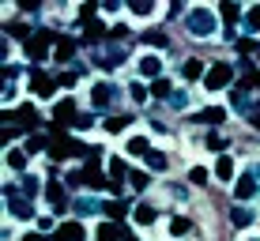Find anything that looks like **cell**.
<instances>
[{
	"instance_id": "cell-1",
	"label": "cell",
	"mask_w": 260,
	"mask_h": 241,
	"mask_svg": "<svg viewBox=\"0 0 260 241\" xmlns=\"http://www.w3.org/2000/svg\"><path fill=\"white\" fill-rule=\"evenodd\" d=\"M185 26H189L192 38H211L219 23H215V12H208V8H192V12L185 15Z\"/></svg>"
},
{
	"instance_id": "cell-2",
	"label": "cell",
	"mask_w": 260,
	"mask_h": 241,
	"mask_svg": "<svg viewBox=\"0 0 260 241\" xmlns=\"http://www.w3.org/2000/svg\"><path fill=\"white\" fill-rule=\"evenodd\" d=\"M49 155L53 158H68V155H83V147L72 144V140L64 136V128L60 124H53V136H49Z\"/></svg>"
},
{
	"instance_id": "cell-3",
	"label": "cell",
	"mask_w": 260,
	"mask_h": 241,
	"mask_svg": "<svg viewBox=\"0 0 260 241\" xmlns=\"http://www.w3.org/2000/svg\"><path fill=\"white\" fill-rule=\"evenodd\" d=\"M53 42H60V38H57V34H49V30H34V34H30V42H26V57H30V60H38V57H46V53H49V46H53Z\"/></svg>"
},
{
	"instance_id": "cell-4",
	"label": "cell",
	"mask_w": 260,
	"mask_h": 241,
	"mask_svg": "<svg viewBox=\"0 0 260 241\" xmlns=\"http://www.w3.org/2000/svg\"><path fill=\"white\" fill-rule=\"evenodd\" d=\"M204 83H208V91H222L226 83H234V64H211Z\"/></svg>"
},
{
	"instance_id": "cell-5",
	"label": "cell",
	"mask_w": 260,
	"mask_h": 241,
	"mask_svg": "<svg viewBox=\"0 0 260 241\" xmlns=\"http://www.w3.org/2000/svg\"><path fill=\"white\" fill-rule=\"evenodd\" d=\"M83 185H87V189H102V185H110V181L102 177V162H98V155L87 158V166H83Z\"/></svg>"
},
{
	"instance_id": "cell-6",
	"label": "cell",
	"mask_w": 260,
	"mask_h": 241,
	"mask_svg": "<svg viewBox=\"0 0 260 241\" xmlns=\"http://www.w3.org/2000/svg\"><path fill=\"white\" fill-rule=\"evenodd\" d=\"M113 98H117V91H113L110 83H94V91H91L94 110H110V106H113Z\"/></svg>"
},
{
	"instance_id": "cell-7",
	"label": "cell",
	"mask_w": 260,
	"mask_h": 241,
	"mask_svg": "<svg viewBox=\"0 0 260 241\" xmlns=\"http://www.w3.org/2000/svg\"><path fill=\"white\" fill-rule=\"evenodd\" d=\"M79 113H76V102H72V98H60L57 106H53V124H60V128H64V121H76Z\"/></svg>"
},
{
	"instance_id": "cell-8",
	"label": "cell",
	"mask_w": 260,
	"mask_h": 241,
	"mask_svg": "<svg viewBox=\"0 0 260 241\" xmlns=\"http://www.w3.org/2000/svg\"><path fill=\"white\" fill-rule=\"evenodd\" d=\"M53 237L57 241H87V230H83V222H64V226H57Z\"/></svg>"
},
{
	"instance_id": "cell-9",
	"label": "cell",
	"mask_w": 260,
	"mask_h": 241,
	"mask_svg": "<svg viewBox=\"0 0 260 241\" xmlns=\"http://www.w3.org/2000/svg\"><path fill=\"white\" fill-rule=\"evenodd\" d=\"M8 215H12V219H30L34 208H30L26 196H8Z\"/></svg>"
},
{
	"instance_id": "cell-10",
	"label": "cell",
	"mask_w": 260,
	"mask_h": 241,
	"mask_svg": "<svg viewBox=\"0 0 260 241\" xmlns=\"http://www.w3.org/2000/svg\"><path fill=\"white\" fill-rule=\"evenodd\" d=\"M121 60H124L121 46H102V49H98V64H102V68H117Z\"/></svg>"
},
{
	"instance_id": "cell-11",
	"label": "cell",
	"mask_w": 260,
	"mask_h": 241,
	"mask_svg": "<svg viewBox=\"0 0 260 241\" xmlns=\"http://www.w3.org/2000/svg\"><path fill=\"white\" fill-rule=\"evenodd\" d=\"M192 121L196 124H222V121H226V110H222V106H208V110H200Z\"/></svg>"
},
{
	"instance_id": "cell-12",
	"label": "cell",
	"mask_w": 260,
	"mask_h": 241,
	"mask_svg": "<svg viewBox=\"0 0 260 241\" xmlns=\"http://www.w3.org/2000/svg\"><path fill=\"white\" fill-rule=\"evenodd\" d=\"M12 121H19V128H23V132H30L34 124H38V113H34V106H19Z\"/></svg>"
},
{
	"instance_id": "cell-13",
	"label": "cell",
	"mask_w": 260,
	"mask_h": 241,
	"mask_svg": "<svg viewBox=\"0 0 260 241\" xmlns=\"http://www.w3.org/2000/svg\"><path fill=\"white\" fill-rule=\"evenodd\" d=\"M181 76L185 79H189V83H192V79H208V68H204V60H185V64H181Z\"/></svg>"
},
{
	"instance_id": "cell-14",
	"label": "cell",
	"mask_w": 260,
	"mask_h": 241,
	"mask_svg": "<svg viewBox=\"0 0 260 241\" xmlns=\"http://www.w3.org/2000/svg\"><path fill=\"white\" fill-rule=\"evenodd\" d=\"M121 237H124L121 222H102V226H98V241H121Z\"/></svg>"
},
{
	"instance_id": "cell-15",
	"label": "cell",
	"mask_w": 260,
	"mask_h": 241,
	"mask_svg": "<svg viewBox=\"0 0 260 241\" xmlns=\"http://www.w3.org/2000/svg\"><path fill=\"white\" fill-rule=\"evenodd\" d=\"M256 189H260V185H256V177H253V174H245V177L238 181L234 196H238V200H249V196H256Z\"/></svg>"
},
{
	"instance_id": "cell-16",
	"label": "cell",
	"mask_w": 260,
	"mask_h": 241,
	"mask_svg": "<svg viewBox=\"0 0 260 241\" xmlns=\"http://www.w3.org/2000/svg\"><path fill=\"white\" fill-rule=\"evenodd\" d=\"M30 87H34V94H42V98H49V94H53V87H57V83H53V79H49V76H42V72H34V76H30Z\"/></svg>"
},
{
	"instance_id": "cell-17",
	"label": "cell",
	"mask_w": 260,
	"mask_h": 241,
	"mask_svg": "<svg viewBox=\"0 0 260 241\" xmlns=\"http://www.w3.org/2000/svg\"><path fill=\"white\" fill-rule=\"evenodd\" d=\"M215 177H219V181H230V177H234V158H230V155H219V162H215Z\"/></svg>"
},
{
	"instance_id": "cell-18",
	"label": "cell",
	"mask_w": 260,
	"mask_h": 241,
	"mask_svg": "<svg viewBox=\"0 0 260 241\" xmlns=\"http://www.w3.org/2000/svg\"><path fill=\"white\" fill-rule=\"evenodd\" d=\"M151 94H155V98H166V102H170V98H174V87H170V79L158 76L155 83H151Z\"/></svg>"
},
{
	"instance_id": "cell-19",
	"label": "cell",
	"mask_w": 260,
	"mask_h": 241,
	"mask_svg": "<svg viewBox=\"0 0 260 241\" xmlns=\"http://www.w3.org/2000/svg\"><path fill=\"white\" fill-rule=\"evenodd\" d=\"M72 57H76V42H72V38H60V42H57V60L64 64V60H72Z\"/></svg>"
},
{
	"instance_id": "cell-20",
	"label": "cell",
	"mask_w": 260,
	"mask_h": 241,
	"mask_svg": "<svg viewBox=\"0 0 260 241\" xmlns=\"http://www.w3.org/2000/svg\"><path fill=\"white\" fill-rule=\"evenodd\" d=\"M128 155H151V140L147 136H132L128 140Z\"/></svg>"
},
{
	"instance_id": "cell-21",
	"label": "cell",
	"mask_w": 260,
	"mask_h": 241,
	"mask_svg": "<svg viewBox=\"0 0 260 241\" xmlns=\"http://www.w3.org/2000/svg\"><path fill=\"white\" fill-rule=\"evenodd\" d=\"M102 215H110V222H121V219H124V203H121V200L102 203Z\"/></svg>"
},
{
	"instance_id": "cell-22",
	"label": "cell",
	"mask_w": 260,
	"mask_h": 241,
	"mask_svg": "<svg viewBox=\"0 0 260 241\" xmlns=\"http://www.w3.org/2000/svg\"><path fill=\"white\" fill-rule=\"evenodd\" d=\"M72 211H76V215H98L102 208H98L94 200H72Z\"/></svg>"
},
{
	"instance_id": "cell-23",
	"label": "cell",
	"mask_w": 260,
	"mask_h": 241,
	"mask_svg": "<svg viewBox=\"0 0 260 241\" xmlns=\"http://www.w3.org/2000/svg\"><path fill=\"white\" fill-rule=\"evenodd\" d=\"M46 196H49V203H53V208H57V211H64V189H60L57 181H53L49 189H46Z\"/></svg>"
},
{
	"instance_id": "cell-24",
	"label": "cell",
	"mask_w": 260,
	"mask_h": 241,
	"mask_svg": "<svg viewBox=\"0 0 260 241\" xmlns=\"http://www.w3.org/2000/svg\"><path fill=\"white\" fill-rule=\"evenodd\" d=\"M158 68H162V64H158V57H151V53L140 60V72H143V76H151V79H158Z\"/></svg>"
},
{
	"instance_id": "cell-25",
	"label": "cell",
	"mask_w": 260,
	"mask_h": 241,
	"mask_svg": "<svg viewBox=\"0 0 260 241\" xmlns=\"http://www.w3.org/2000/svg\"><path fill=\"white\" fill-rule=\"evenodd\" d=\"M230 222H234V226H249V222H253V211L249 208H234L230 211Z\"/></svg>"
},
{
	"instance_id": "cell-26",
	"label": "cell",
	"mask_w": 260,
	"mask_h": 241,
	"mask_svg": "<svg viewBox=\"0 0 260 241\" xmlns=\"http://www.w3.org/2000/svg\"><path fill=\"white\" fill-rule=\"evenodd\" d=\"M136 222H140V226H151V222H155V208L140 203V208H136Z\"/></svg>"
},
{
	"instance_id": "cell-27",
	"label": "cell",
	"mask_w": 260,
	"mask_h": 241,
	"mask_svg": "<svg viewBox=\"0 0 260 241\" xmlns=\"http://www.w3.org/2000/svg\"><path fill=\"white\" fill-rule=\"evenodd\" d=\"M189 226H192L189 219H185V215H177L174 222H170V234H174V237H181V234H189Z\"/></svg>"
},
{
	"instance_id": "cell-28",
	"label": "cell",
	"mask_w": 260,
	"mask_h": 241,
	"mask_svg": "<svg viewBox=\"0 0 260 241\" xmlns=\"http://www.w3.org/2000/svg\"><path fill=\"white\" fill-rule=\"evenodd\" d=\"M128 185H132V189H147V174H143V169H132V174H128Z\"/></svg>"
},
{
	"instance_id": "cell-29",
	"label": "cell",
	"mask_w": 260,
	"mask_h": 241,
	"mask_svg": "<svg viewBox=\"0 0 260 241\" xmlns=\"http://www.w3.org/2000/svg\"><path fill=\"white\" fill-rule=\"evenodd\" d=\"M8 166H12V169H23V166H26V151H8Z\"/></svg>"
},
{
	"instance_id": "cell-30",
	"label": "cell",
	"mask_w": 260,
	"mask_h": 241,
	"mask_svg": "<svg viewBox=\"0 0 260 241\" xmlns=\"http://www.w3.org/2000/svg\"><path fill=\"white\" fill-rule=\"evenodd\" d=\"M132 15H151V12H155V8H151V0H132Z\"/></svg>"
},
{
	"instance_id": "cell-31",
	"label": "cell",
	"mask_w": 260,
	"mask_h": 241,
	"mask_svg": "<svg viewBox=\"0 0 260 241\" xmlns=\"http://www.w3.org/2000/svg\"><path fill=\"white\" fill-rule=\"evenodd\" d=\"M245 26L249 30H260V8H249L245 12Z\"/></svg>"
},
{
	"instance_id": "cell-32",
	"label": "cell",
	"mask_w": 260,
	"mask_h": 241,
	"mask_svg": "<svg viewBox=\"0 0 260 241\" xmlns=\"http://www.w3.org/2000/svg\"><path fill=\"white\" fill-rule=\"evenodd\" d=\"M19 185H23V196H26V200H30V196L38 192V177H23Z\"/></svg>"
},
{
	"instance_id": "cell-33",
	"label": "cell",
	"mask_w": 260,
	"mask_h": 241,
	"mask_svg": "<svg viewBox=\"0 0 260 241\" xmlns=\"http://www.w3.org/2000/svg\"><path fill=\"white\" fill-rule=\"evenodd\" d=\"M222 19H226V23L241 19V8H238V4H222Z\"/></svg>"
},
{
	"instance_id": "cell-34",
	"label": "cell",
	"mask_w": 260,
	"mask_h": 241,
	"mask_svg": "<svg viewBox=\"0 0 260 241\" xmlns=\"http://www.w3.org/2000/svg\"><path fill=\"white\" fill-rule=\"evenodd\" d=\"M147 46H155V49H166L170 42H166V34H158V30H151L147 34Z\"/></svg>"
},
{
	"instance_id": "cell-35",
	"label": "cell",
	"mask_w": 260,
	"mask_h": 241,
	"mask_svg": "<svg viewBox=\"0 0 260 241\" xmlns=\"http://www.w3.org/2000/svg\"><path fill=\"white\" fill-rule=\"evenodd\" d=\"M83 30H87V38H91V42H98V38L106 34V26H102V23H87Z\"/></svg>"
},
{
	"instance_id": "cell-36",
	"label": "cell",
	"mask_w": 260,
	"mask_h": 241,
	"mask_svg": "<svg viewBox=\"0 0 260 241\" xmlns=\"http://www.w3.org/2000/svg\"><path fill=\"white\" fill-rule=\"evenodd\" d=\"M110 174H113V181H121V177L128 174V166H124L121 158H113V162H110Z\"/></svg>"
},
{
	"instance_id": "cell-37",
	"label": "cell",
	"mask_w": 260,
	"mask_h": 241,
	"mask_svg": "<svg viewBox=\"0 0 260 241\" xmlns=\"http://www.w3.org/2000/svg\"><path fill=\"white\" fill-rule=\"evenodd\" d=\"M147 166H151V169H166V155H158V151H151V155H147Z\"/></svg>"
},
{
	"instance_id": "cell-38",
	"label": "cell",
	"mask_w": 260,
	"mask_h": 241,
	"mask_svg": "<svg viewBox=\"0 0 260 241\" xmlns=\"http://www.w3.org/2000/svg\"><path fill=\"white\" fill-rule=\"evenodd\" d=\"M170 106H174V110H185V106H189V94H185V91H174V98H170Z\"/></svg>"
},
{
	"instance_id": "cell-39",
	"label": "cell",
	"mask_w": 260,
	"mask_h": 241,
	"mask_svg": "<svg viewBox=\"0 0 260 241\" xmlns=\"http://www.w3.org/2000/svg\"><path fill=\"white\" fill-rule=\"evenodd\" d=\"M91 124H94V117H91V113H79V117H76V128H79V132H87Z\"/></svg>"
},
{
	"instance_id": "cell-40",
	"label": "cell",
	"mask_w": 260,
	"mask_h": 241,
	"mask_svg": "<svg viewBox=\"0 0 260 241\" xmlns=\"http://www.w3.org/2000/svg\"><path fill=\"white\" fill-rule=\"evenodd\" d=\"M192 185H204V181H208V169H204V166H192Z\"/></svg>"
},
{
	"instance_id": "cell-41",
	"label": "cell",
	"mask_w": 260,
	"mask_h": 241,
	"mask_svg": "<svg viewBox=\"0 0 260 241\" xmlns=\"http://www.w3.org/2000/svg\"><path fill=\"white\" fill-rule=\"evenodd\" d=\"M42 147H49V140H42V136H30V144H26V155H30V151H42Z\"/></svg>"
},
{
	"instance_id": "cell-42",
	"label": "cell",
	"mask_w": 260,
	"mask_h": 241,
	"mask_svg": "<svg viewBox=\"0 0 260 241\" xmlns=\"http://www.w3.org/2000/svg\"><path fill=\"white\" fill-rule=\"evenodd\" d=\"M208 147H211V151H222V147H226V140H222L219 132H211V136H208Z\"/></svg>"
},
{
	"instance_id": "cell-43",
	"label": "cell",
	"mask_w": 260,
	"mask_h": 241,
	"mask_svg": "<svg viewBox=\"0 0 260 241\" xmlns=\"http://www.w3.org/2000/svg\"><path fill=\"white\" fill-rule=\"evenodd\" d=\"M8 34H15V38H26V42H30V34H26L23 23H12V26H8Z\"/></svg>"
},
{
	"instance_id": "cell-44",
	"label": "cell",
	"mask_w": 260,
	"mask_h": 241,
	"mask_svg": "<svg viewBox=\"0 0 260 241\" xmlns=\"http://www.w3.org/2000/svg\"><path fill=\"white\" fill-rule=\"evenodd\" d=\"M128 94H132V102H143V98H147V91H143L140 83H132V87H128Z\"/></svg>"
},
{
	"instance_id": "cell-45",
	"label": "cell",
	"mask_w": 260,
	"mask_h": 241,
	"mask_svg": "<svg viewBox=\"0 0 260 241\" xmlns=\"http://www.w3.org/2000/svg\"><path fill=\"white\" fill-rule=\"evenodd\" d=\"M57 83H60V87H76V72H60Z\"/></svg>"
},
{
	"instance_id": "cell-46",
	"label": "cell",
	"mask_w": 260,
	"mask_h": 241,
	"mask_svg": "<svg viewBox=\"0 0 260 241\" xmlns=\"http://www.w3.org/2000/svg\"><path fill=\"white\" fill-rule=\"evenodd\" d=\"M124 124H128V121H124V117H110V121H106V128H110V132H121V128H124Z\"/></svg>"
},
{
	"instance_id": "cell-47",
	"label": "cell",
	"mask_w": 260,
	"mask_h": 241,
	"mask_svg": "<svg viewBox=\"0 0 260 241\" xmlns=\"http://www.w3.org/2000/svg\"><path fill=\"white\" fill-rule=\"evenodd\" d=\"M64 185H83V169H72V174H68V181Z\"/></svg>"
},
{
	"instance_id": "cell-48",
	"label": "cell",
	"mask_w": 260,
	"mask_h": 241,
	"mask_svg": "<svg viewBox=\"0 0 260 241\" xmlns=\"http://www.w3.org/2000/svg\"><path fill=\"white\" fill-rule=\"evenodd\" d=\"M249 124H253V128L260 132V106H253V113H249Z\"/></svg>"
},
{
	"instance_id": "cell-49",
	"label": "cell",
	"mask_w": 260,
	"mask_h": 241,
	"mask_svg": "<svg viewBox=\"0 0 260 241\" xmlns=\"http://www.w3.org/2000/svg\"><path fill=\"white\" fill-rule=\"evenodd\" d=\"M38 226H42V234H46V230H53V219H49V215H42V219H38ZM53 234H57V230H53Z\"/></svg>"
},
{
	"instance_id": "cell-50",
	"label": "cell",
	"mask_w": 260,
	"mask_h": 241,
	"mask_svg": "<svg viewBox=\"0 0 260 241\" xmlns=\"http://www.w3.org/2000/svg\"><path fill=\"white\" fill-rule=\"evenodd\" d=\"M249 87H260V72H249V79H245Z\"/></svg>"
},
{
	"instance_id": "cell-51",
	"label": "cell",
	"mask_w": 260,
	"mask_h": 241,
	"mask_svg": "<svg viewBox=\"0 0 260 241\" xmlns=\"http://www.w3.org/2000/svg\"><path fill=\"white\" fill-rule=\"evenodd\" d=\"M23 241H46V237H42V234H26Z\"/></svg>"
},
{
	"instance_id": "cell-52",
	"label": "cell",
	"mask_w": 260,
	"mask_h": 241,
	"mask_svg": "<svg viewBox=\"0 0 260 241\" xmlns=\"http://www.w3.org/2000/svg\"><path fill=\"white\" fill-rule=\"evenodd\" d=\"M256 57H260V49H256Z\"/></svg>"
},
{
	"instance_id": "cell-53",
	"label": "cell",
	"mask_w": 260,
	"mask_h": 241,
	"mask_svg": "<svg viewBox=\"0 0 260 241\" xmlns=\"http://www.w3.org/2000/svg\"><path fill=\"white\" fill-rule=\"evenodd\" d=\"M253 241H260V237H253Z\"/></svg>"
}]
</instances>
